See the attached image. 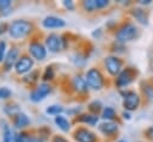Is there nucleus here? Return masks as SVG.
Segmentation results:
<instances>
[{"label":"nucleus","mask_w":153,"mask_h":142,"mask_svg":"<svg viewBox=\"0 0 153 142\" xmlns=\"http://www.w3.org/2000/svg\"><path fill=\"white\" fill-rule=\"evenodd\" d=\"M55 124L62 130V131H68L69 129H71V122L66 118V117H63V116H61V115H59V116H55Z\"/></svg>","instance_id":"nucleus-18"},{"label":"nucleus","mask_w":153,"mask_h":142,"mask_svg":"<svg viewBox=\"0 0 153 142\" xmlns=\"http://www.w3.org/2000/svg\"><path fill=\"white\" fill-rule=\"evenodd\" d=\"M11 94H12V92H11V89H8L7 87H1V88H0V98L7 99V98L11 97Z\"/></svg>","instance_id":"nucleus-29"},{"label":"nucleus","mask_w":153,"mask_h":142,"mask_svg":"<svg viewBox=\"0 0 153 142\" xmlns=\"http://www.w3.org/2000/svg\"><path fill=\"white\" fill-rule=\"evenodd\" d=\"M18 55H19V50H18L17 48H12V49L7 53V55H6V57H5V61H4L5 70H10L13 66H16L17 61L19 60V58H18Z\"/></svg>","instance_id":"nucleus-13"},{"label":"nucleus","mask_w":153,"mask_h":142,"mask_svg":"<svg viewBox=\"0 0 153 142\" xmlns=\"http://www.w3.org/2000/svg\"><path fill=\"white\" fill-rule=\"evenodd\" d=\"M115 117H116V111L112 107L106 106V107L103 109V112H102V118L103 119H105L108 122V121H112Z\"/></svg>","instance_id":"nucleus-21"},{"label":"nucleus","mask_w":153,"mask_h":142,"mask_svg":"<svg viewBox=\"0 0 153 142\" xmlns=\"http://www.w3.org/2000/svg\"><path fill=\"white\" fill-rule=\"evenodd\" d=\"M122 115H123V118H124V119H130V118H131V117H130V113H129V112H126V111H124V112H123Z\"/></svg>","instance_id":"nucleus-40"},{"label":"nucleus","mask_w":153,"mask_h":142,"mask_svg":"<svg viewBox=\"0 0 153 142\" xmlns=\"http://www.w3.org/2000/svg\"><path fill=\"white\" fill-rule=\"evenodd\" d=\"M146 135H147V137H148L149 140H152V141H153V125H152V126H149V128L147 129Z\"/></svg>","instance_id":"nucleus-35"},{"label":"nucleus","mask_w":153,"mask_h":142,"mask_svg":"<svg viewBox=\"0 0 153 142\" xmlns=\"http://www.w3.org/2000/svg\"><path fill=\"white\" fill-rule=\"evenodd\" d=\"M82 7L88 11V12H92V11H96L98 10L97 8V0H86L82 2Z\"/></svg>","instance_id":"nucleus-22"},{"label":"nucleus","mask_w":153,"mask_h":142,"mask_svg":"<svg viewBox=\"0 0 153 142\" xmlns=\"http://www.w3.org/2000/svg\"><path fill=\"white\" fill-rule=\"evenodd\" d=\"M54 78V69L53 67H47L44 73H43V80H51Z\"/></svg>","instance_id":"nucleus-26"},{"label":"nucleus","mask_w":153,"mask_h":142,"mask_svg":"<svg viewBox=\"0 0 153 142\" xmlns=\"http://www.w3.org/2000/svg\"><path fill=\"white\" fill-rule=\"evenodd\" d=\"M88 109H90V111H92V112H98L100 109H102V104H100V101H97V100H94V101H92L90 105H88Z\"/></svg>","instance_id":"nucleus-27"},{"label":"nucleus","mask_w":153,"mask_h":142,"mask_svg":"<svg viewBox=\"0 0 153 142\" xmlns=\"http://www.w3.org/2000/svg\"><path fill=\"white\" fill-rule=\"evenodd\" d=\"M6 43L4 41H0V62L1 61H5V57H6Z\"/></svg>","instance_id":"nucleus-28"},{"label":"nucleus","mask_w":153,"mask_h":142,"mask_svg":"<svg viewBox=\"0 0 153 142\" xmlns=\"http://www.w3.org/2000/svg\"><path fill=\"white\" fill-rule=\"evenodd\" d=\"M123 107L127 111H134L139 107L140 105V97L137 93L133 92V91H128L126 93H123V101H122Z\"/></svg>","instance_id":"nucleus-5"},{"label":"nucleus","mask_w":153,"mask_h":142,"mask_svg":"<svg viewBox=\"0 0 153 142\" xmlns=\"http://www.w3.org/2000/svg\"><path fill=\"white\" fill-rule=\"evenodd\" d=\"M72 85H73V87H74V89L75 91H78V92H86L87 91V82H86V80L82 78V76H80V75H75L74 78H73V80H72Z\"/></svg>","instance_id":"nucleus-16"},{"label":"nucleus","mask_w":153,"mask_h":142,"mask_svg":"<svg viewBox=\"0 0 153 142\" xmlns=\"http://www.w3.org/2000/svg\"><path fill=\"white\" fill-rule=\"evenodd\" d=\"M131 14H133V17L140 23V24H142V25H147L148 24V17H147V13L142 10V8H133V11H131Z\"/></svg>","instance_id":"nucleus-17"},{"label":"nucleus","mask_w":153,"mask_h":142,"mask_svg":"<svg viewBox=\"0 0 153 142\" xmlns=\"http://www.w3.org/2000/svg\"><path fill=\"white\" fill-rule=\"evenodd\" d=\"M62 111H63V107L61 105H50L49 107H47V113L53 116H59Z\"/></svg>","instance_id":"nucleus-23"},{"label":"nucleus","mask_w":153,"mask_h":142,"mask_svg":"<svg viewBox=\"0 0 153 142\" xmlns=\"http://www.w3.org/2000/svg\"><path fill=\"white\" fill-rule=\"evenodd\" d=\"M42 25L45 29H60V27H63L66 23L62 18H59L55 16H48L42 20Z\"/></svg>","instance_id":"nucleus-12"},{"label":"nucleus","mask_w":153,"mask_h":142,"mask_svg":"<svg viewBox=\"0 0 153 142\" xmlns=\"http://www.w3.org/2000/svg\"><path fill=\"white\" fill-rule=\"evenodd\" d=\"M37 75H38V72H32V73H30V75H26V76L24 78V81L32 84V82H35V81L37 80V78H35V76H37Z\"/></svg>","instance_id":"nucleus-30"},{"label":"nucleus","mask_w":153,"mask_h":142,"mask_svg":"<svg viewBox=\"0 0 153 142\" xmlns=\"http://www.w3.org/2000/svg\"><path fill=\"white\" fill-rule=\"evenodd\" d=\"M109 5V1L108 0H97V8L100 10V8H104Z\"/></svg>","instance_id":"nucleus-32"},{"label":"nucleus","mask_w":153,"mask_h":142,"mask_svg":"<svg viewBox=\"0 0 153 142\" xmlns=\"http://www.w3.org/2000/svg\"><path fill=\"white\" fill-rule=\"evenodd\" d=\"M14 134L11 130L8 125H4V132H2V142H14Z\"/></svg>","instance_id":"nucleus-20"},{"label":"nucleus","mask_w":153,"mask_h":142,"mask_svg":"<svg viewBox=\"0 0 153 142\" xmlns=\"http://www.w3.org/2000/svg\"><path fill=\"white\" fill-rule=\"evenodd\" d=\"M139 4L140 5H149L151 4V0H140Z\"/></svg>","instance_id":"nucleus-39"},{"label":"nucleus","mask_w":153,"mask_h":142,"mask_svg":"<svg viewBox=\"0 0 153 142\" xmlns=\"http://www.w3.org/2000/svg\"><path fill=\"white\" fill-rule=\"evenodd\" d=\"M29 53L31 54V56L33 58H36L38 61H42L47 56V48L42 43L33 41L29 44Z\"/></svg>","instance_id":"nucleus-8"},{"label":"nucleus","mask_w":153,"mask_h":142,"mask_svg":"<svg viewBox=\"0 0 153 142\" xmlns=\"http://www.w3.org/2000/svg\"><path fill=\"white\" fill-rule=\"evenodd\" d=\"M85 80L87 82V86L94 91H99L104 86V76L102 72L97 68H90L86 73Z\"/></svg>","instance_id":"nucleus-3"},{"label":"nucleus","mask_w":153,"mask_h":142,"mask_svg":"<svg viewBox=\"0 0 153 142\" xmlns=\"http://www.w3.org/2000/svg\"><path fill=\"white\" fill-rule=\"evenodd\" d=\"M143 93L149 100L153 101V86L152 85H145L143 86Z\"/></svg>","instance_id":"nucleus-25"},{"label":"nucleus","mask_w":153,"mask_h":142,"mask_svg":"<svg viewBox=\"0 0 153 142\" xmlns=\"http://www.w3.org/2000/svg\"><path fill=\"white\" fill-rule=\"evenodd\" d=\"M8 25L6 23H0V33H4L6 30H8Z\"/></svg>","instance_id":"nucleus-36"},{"label":"nucleus","mask_w":153,"mask_h":142,"mask_svg":"<svg viewBox=\"0 0 153 142\" xmlns=\"http://www.w3.org/2000/svg\"><path fill=\"white\" fill-rule=\"evenodd\" d=\"M51 92V86L43 82L41 85H38L31 93H30V99L33 103H38L42 101L43 99H45V97Z\"/></svg>","instance_id":"nucleus-6"},{"label":"nucleus","mask_w":153,"mask_h":142,"mask_svg":"<svg viewBox=\"0 0 153 142\" xmlns=\"http://www.w3.org/2000/svg\"><path fill=\"white\" fill-rule=\"evenodd\" d=\"M140 35V31L137 29V26L135 24H131V23H127L124 25H122L117 32H116V41L118 43H127V42H130V41H134L139 37Z\"/></svg>","instance_id":"nucleus-2"},{"label":"nucleus","mask_w":153,"mask_h":142,"mask_svg":"<svg viewBox=\"0 0 153 142\" xmlns=\"http://www.w3.org/2000/svg\"><path fill=\"white\" fill-rule=\"evenodd\" d=\"M63 6H65L67 10H73V8H74V4H73V1H71V0H65V1H63Z\"/></svg>","instance_id":"nucleus-34"},{"label":"nucleus","mask_w":153,"mask_h":142,"mask_svg":"<svg viewBox=\"0 0 153 142\" xmlns=\"http://www.w3.org/2000/svg\"><path fill=\"white\" fill-rule=\"evenodd\" d=\"M98 128H99L100 132H103L104 135H108V136H111L118 131V125L115 122H104V123L99 124Z\"/></svg>","instance_id":"nucleus-14"},{"label":"nucleus","mask_w":153,"mask_h":142,"mask_svg":"<svg viewBox=\"0 0 153 142\" xmlns=\"http://www.w3.org/2000/svg\"><path fill=\"white\" fill-rule=\"evenodd\" d=\"M76 121L81 122V123H86V124H90V125H94L97 124L98 122V117L94 116V115H91V113H84V115H80Z\"/></svg>","instance_id":"nucleus-19"},{"label":"nucleus","mask_w":153,"mask_h":142,"mask_svg":"<svg viewBox=\"0 0 153 142\" xmlns=\"http://www.w3.org/2000/svg\"><path fill=\"white\" fill-rule=\"evenodd\" d=\"M32 66H33V60L31 57H29V56H22L17 61V63L14 66V69H16V72L18 74H24V73H27L29 70H31Z\"/></svg>","instance_id":"nucleus-11"},{"label":"nucleus","mask_w":153,"mask_h":142,"mask_svg":"<svg viewBox=\"0 0 153 142\" xmlns=\"http://www.w3.org/2000/svg\"><path fill=\"white\" fill-rule=\"evenodd\" d=\"M74 138L76 142H96L97 136L94 132L86 128H79L74 132Z\"/></svg>","instance_id":"nucleus-10"},{"label":"nucleus","mask_w":153,"mask_h":142,"mask_svg":"<svg viewBox=\"0 0 153 142\" xmlns=\"http://www.w3.org/2000/svg\"><path fill=\"white\" fill-rule=\"evenodd\" d=\"M118 142H127V141H124V140H121V141H118Z\"/></svg>","instance_id":"nucleus-41"},{"label":"nucleus","mask_w":153,"mask_h":142,"mask_svg":"<svg viewBox=\"0 0 153 142\" xmlns=\"http://www.w3.org/2000/svg\"><path fill=\"white\" fill-rule=\"evenodd\" d=\"M134 70L130 69V68H126L123 69L118 75H117V79H116V85L117 87L120 88H124L127 87L133 80H134Z\"/></svg>","instance_id":"nucleus-9"},{"label":"nucleus","mask_w":153,"mask_h":142,"mask_svg":"<svg viewBox=\"0 0 153 142\" xmlns=\"http://www.w3.org/2000/svg\"><path fill=\"white\" fill-rule=\"evenodd\" d=\"M27 138L29 137H26L24 132H18L14 136V142H27Z\"/></svg>","instance_id":"nucleus-31"},{"label":"nucleus","mask_w":153,"mask_h":142,"mask_svg":"<svg viewBox=\"0 0 153 142\" xmlns=\"http://www.w3.org/2000/svg\"><path fill=\"white\" fill-rule=\"evenodd\" d=\"M10 6H11V1L10 0H0V11L5 10V8H8Z\"/></svg>","instance_id":"nucleus-33"},{"label":"nucleus","mask_w":153,"mask_h":142,"mask_svg":"<svg viewBox=\"0 0 153 142\" xmlns=\"http://www.w3.org/2000/svg\"><path fill=\"white\" fill-rule=\"evenodd\" d=\"M104 64L105 68L108 70V73L112 76H117L121 72H122V60L118 58L117 56H108L104 60Z\"/></svg>","instance_id":"nucleus-4"},{"label":"nucleus","mask_w":153,"mask_h":142,"mask_svg":"<svg viewBox=\"0 0 153 142\" xmlns=\"http://www.w3.org/2000/svg\"><path fill=\"white\" fill-rule=\"evenodd\" d=\"M51 142H68L66 138H63V137H61V136H55L54 138H53V141Z\"/></svg>","instance_id":"nucleus-37"},{"label":"nucleus","mask_w":153,"mask_h":142,"mask_svg":"<svg viewBox=\"0 0 153 142\" xmlns=\"http://www.w3.org/2000/svg\"><path fill=\"white\" fill-rule=\"evenodd\" d=\"M62 42L63 39L61 38V36H59L57 33H50L45 38V48L51 53H59L63 47Z\"/></svg>","instance_id":"nucleus-7"},{"label":"nucleus","mask_w":153,"mask_h":142,"mask_svg":"<svg viewBox=\"0 0 153 142\" xmlns=\"http://www.w3.org/2000/svg\"><path fill=\"white\" fill-rule=\"evenodd\" d=\"M5 112L8 115V116H16L17 113H19V107L16 106V105H7L5 107Z\"/></svg>","instance_id":"nucleus-24"},{"label":"nucleus","mask_w":153,"mask_h":142,"mask_svg":"<svg viewBox=\"0 0 153 142\" xmlns=\"http://www.w3.org/2000/svg\"><path fill=\"white\" fill-rule=\"evenodd\" d=\"M13 124L16 125V128L23 129V128H25V126H27V125L30 124V118H29L25 113L19 112V113H17V115L14 116V118H13Z\"/></svg>","instance_id":"nucleus-15"},{"label":"nucleus","mask_w":153,"mask_h":142,"mask_svg":"<svg viewBox=\"0 0 153 142\" xmlns=\"http://www.w3.org/2000/svg\"><path fill=\"white\" fill-rule=\"evenodd\" d=\"M32 29L33 26L30 21H26L24 19H17L11 23L8 27V33L14 39H22L26 37L32 31Z\"/></svg>","instance_id":"nucleus-1"},{"label":"nucleus","mask_w":153,"mask_h":142,"mask_svg":"<svg viewBox=\"0 0 153 142\" xmlns=\"http://www.w3.org/2000/svg\"><path fill=\"white\" fill-rule=\"evenodd\" d=\"M27 142H43V140H41L38 137H29Z\"/></svg>","instance_id":"nucleus-38"}]
</instances>
